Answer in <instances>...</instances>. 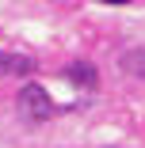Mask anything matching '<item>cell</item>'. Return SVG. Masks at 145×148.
<instances>
[{
    "mask_svg": "<svg viewBox=\"0 0 145 148\" xmlns=\"http://www.w3.org/2000/svg\"><path fill=\"white\" fill-rule=\"evenodd\" d=\"M19 114H23L27 125H42V122L53 118V99L46 95L42 84H27L19 91Z\"/></svg>",
    "mask_w": 145,
    "mask_h": 148,
    "instance_id": "cell-1",
    "label": "cell"
},
{
    "mask_svg": "<svg viewBox=\"0 0 145 148\" xmlns=\"http://www.w3.org/2000/svg\"><path fill=\"white\" fill-rule=\"evenodd\" d=\"M35 72V61L27 53H0V76H27Z\"/></svg>",
    "mask_w": 145,
    "mask_h": 148,
    "instance_id": "cell-2",
    "label": "cell"
},
{
    "mask_svg": "<svg viewBox=\"0 0 145 148\" xmlns=\"http://www.w3.org/2000/svg\"><path fill=\"white\" fill-rule=\"evenodd\" d=\"M65 76H69L73 84H84V87H96V80H99V76H96V69H92L88 61H76V65H73Z\"/></svg>",
    "mask_w": 145,
    "mask_h": 148,
    "instance_id": "cell-3",
    "label": "cell"
},
{
    "mask_svg": "<svg viewBox=\"0 0 145 148\" xmlns=\"http://www.w3.org/2000/svg\"><path fill=\"white\" fill-rule=\"evenodd\" d=\"M99 4H130V0H99Z\"/></svg>",
    "mask_w": 145,
    "mask_h": 148,
    "instance_id": "cell-4",
    "label": "cell"
}]
</instances>
